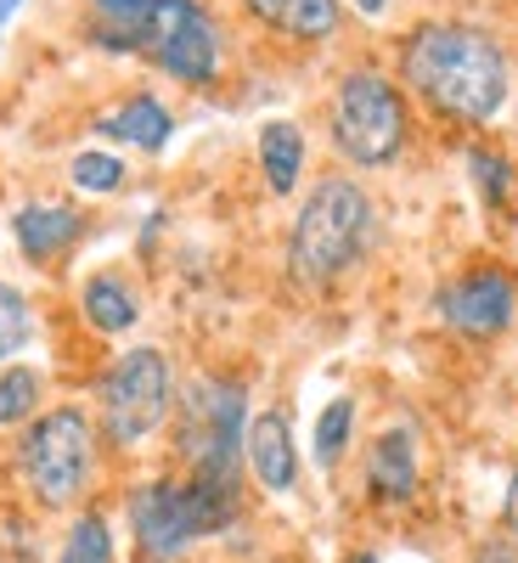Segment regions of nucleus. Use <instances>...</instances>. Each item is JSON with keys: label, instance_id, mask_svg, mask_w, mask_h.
<instances>
[{"label": "nucleus", "instance_id": "obj_7", "mask_svg": "<svg viewBox=\"0 0 518 563\" xmlns=\"http://www.w3.org/2000/svg\"><path fill=\"white\" fill-rule=\"evenodd\" d=\"M169 411V361L158 350H124L113 372L102 378V417H108V440L135 445L147 440Z\"/></svg>", "mask_w": 518, "mask_h": 563}, {"label": "nucleus", "instance_id": "obj_1", "mask_svg": "<svg viewBox=\"0 0 518 563\" xmlns=\"http://www.w3.org/2000/svg\"><path fill=\"white\" fill-rule=\"evenodd\" d=\"M406 85L451 119H491L507 102V57L480 29L434 23L406 40Z\"/></svg>", "mask_w": 518, "mask_h": 563}, {"label": "nucleus", "instance_id": "obj_21", "mask_svg": "<svg viewBox=\"0 0 518 563\" xmlns=\"http://www.w3.org/2000/svg\"><path fill=\"white\" fill-rule=\"evenodd\" d=\"M119 180H124V164L113 153H79L74 158V186L79 192H113Z\"/></svg>", "mask_w": 518, "mask_h": 563}, {"label": "nucleus", "instance_id": "obj_4", "mask_svg": "<svg viewBox=\"0 0 518 563\" xmlns=\"http://www.w3.org/2000/svg\"><path fill=\"white\" fill-rule=\"evenodd\" d=\"M97 467V429L79 406H57L29 422L18 445V474L40 507H74Z\"/></svg>", "mask_w": 518, "mask_h": 563}, {"label": "nucleus", "instance_id": "obj_25", "mask_svg": "<svg viewBox=\"0 0 518 563\" xmlns=\"http://www.w3.org/2000/svg\"><path fill=\"white\" fill-rule=\"evenodd\" d=\"M502 519H507V530L518 536V474H513V485H507V501H502Z\"/></svg>", "mask_w": 518, "mask_h": 563}, {"label": "nucleus", "instance_id": "obj_12", "mask_svg": "<svg viewBox=\"0 0 518 563\" xmlns=\"http://www.w3.org/2000/svg\"><path fill=\"white\" fill-rule=\"evenodd\" d=\"M12 225H18V243H23L29 260H57L79 238V214L57 209V203H29Z\"/></svg>", "mask_w": 518, "mask_h": 563}, {"label": "nucleus", "instance_id": "obj_8", "mask_svg": "<svg viewBox=\"0 0 518 563\" xmlns=\"http://www.w3.org/2000/svg\"><path fill=\"white\" fill-rule=\"evenodd\" d=\"M141 40L158 57V68H169L175 79L209 85L220 74V29L209 23V12L198 0H158L141 18Z\"/></svg>", "mask_w": 518, "mask_h": 563}, {"label": "nucleus", "instance_id": "obj_20", "mask_svg": "<svg viewBox=\"0 0 518 563\" xmlns=\"http://www.w3.org/2000/svg\"><path fill=\"white\" fill-rule=\"evenodd\" d=\"M23 344H29V299L0 282V361L18 355Z\"/></svg>", "mask_w": 518, "mask_h": 563}, {"label": "nucleus", "instance_id": "obj_2", "mask_svg": "<svg viewBox=\"0 0 518 563\" xmlns=\"http://www.w3.org/2000/svg\"><path fill=\"white\" fill-rule=\"evenodd\" d=\"M231 519H238V485L225 479H192V485L158 479L130 496V530L153 563L180 558L192 541L225 530Z\"/></svg>", "mask_w": 518, "mask_h": 563}, {"label": "nucleus", "instance_id": "obj_9", "mask_svg": "<svg viewBox=\"0 0 518 563\" xmlns=\"http://www.w3.org/2000/svg\"><path fill=\"white\" fill-rule=\"evenodd\" d=\"M513 310H518V282L502 265L467 271V276H456L451 288L440 294V316L456 327V333H467V339L502 333V327L513 321Z\"/></svg>", "mask_w": 518, "mask_h": 563}, {"label": "nucleus", "instance_id": "obj_17", "mask_svg": "<svg viewBox=\"0 0 518 563\" xmlns=\"http://www.w3.org/2000/svg\"><path fill=\"white\" fill-rule=\"evenodd\" d=\"M350 429H355V400H333L321 417H316V462L321 467H333L339 456H344V445H350Z\"/></svg>", "mask_w": 518, "mask_h": 563}, {"label": "nucleus", "instance_id": "obj_16", "mask_svg": "<svg viewBox=\"0 0 518 563\" xmlns=\"http://www.w3.org/2000/svg\"><path fill=\"white\" fill-rule=\"evenodd\" d=\"M169 130H175V124H169L164 102H153V97H130L119 113L102 119V135H113V141H135V147H147V153L164 147Z\"/></svg>", "mask_w": 518, "mask_h": 563}, {"label": "nucleus", "instance_id": "obj_11", "mask_svg": "<svg viewBox=\"0 0 518 563\" xmlns=\"http://www.w3.org/2000/svg\"><path fill=\"white\" fill-rule=\"evenodd\" d=\"M366 479H372V496H384V501H406L417 490V445H411L406 429H389V434L372 440Z\"/></svg>", "mask_w": 518, "mask_h": 563}, {"label": "nucleus", "instance_id": "obj_22", "mask_svg": "<svg viewBox=\"0 0 518 563\" xmlns=\"http://www.w3.org/2000/svg\"><path fill=\"white\" fill-rule=\"evenodd\" d=\"M467 169H474V180H480L485 203H502V198L513 192V169H507L496 153H485V147H467Z\"/></svg>", "mask_w": 518, "mask_h": 563}, {"label": "nucleus", "instance_id": "obj_14", "mask_svg": "<svg viewBox=\"0 0 518 563\" xmlns=\"http://www.w3.org/2000/svg\"><path fill=\"white\" fill-rule=\"evenodd\" d=\"M260 164H265L271 192H294L299 169H305V135H299V124L271 119V124L260 130Z\"/></svg>", "mask_w": 518, "mask_h": 563}, {"label": "nucleus", "instance_id": "obj_28", "mask_svg": "<svg viewBox=\"0 0 518 563\" xmlns=\"http://www.w3.org/2000/svg\"><path fill=\"white\" fill-rule=\"evenodd\" d=\"M18 7H23V0H0V23H7V18H12Z\"/></svg>", "mask_w": 518, "mask_h": 563}, {"label": "nucleus", "instance_id": "obj_10", "mask_svg": "<svg viewBox=\"0 0 518 563\" xmlns=\"http://www.w3.org/2000/svg\"><path fill=\"white\" fill-rule=\"evenodd\" d=\"M243 451H249V462H254V474H260L265 490H276V496L294 490L299 456H294V429H288V417H282V411H260L249 422V445Z\"/></svg>", "mask_w": 518, "mask_h": 563}, {"label": "nucleus", "instance_id": "obj_24", "mask_svg": "<svg viewBox=\"0 0 518 563\" xmlns=\"http://www.w3.org/2000/svg\"><path fill=\"white\" fill-rule=\"evenodd\" d=\"M480 563H518V541H485Z\"/></svg>", "mask_w": 518, "mask_h": 563}, {"label": "nucleus", "instance_id": "obj_5", "mask_svg": "<svg viewBox=\"0 0 518 563\" xmlns=\"http://www.w3.org/2000/svg\"><path fill=\"white\" fill-rule=\"evenodd\" d=\"M243 384L231 378H198L180 400V456L198 467V479H225L238 485V462H243Z\"/></svg>", "mask_w": 518, "mask_h": 563}, {"label": "nucleus", "instance_id": "obj_26", "mask_svg": "<svg viewBox=\"0 0 518 563\" xmlns=\"http://www.w3.org/2000/svg\"><path fill=\"white\" fill-rule=\"evenodd\" d=\"M355 7H361L366 18H378V12H389V0H355Z\"/></svg>", "mask_w": 518, "mask_h": 563}, {"label": "nucleus", "instance_id": "obj_18", "mask_svg": "<svg viewBox=\"0 0 518 563\" xmlns=\"http://www.w3.org/2000/svg\"><path fill=\"white\" fill-rule=\"evenodd\" d=\"M57 563H113V530H108V519H79L74 530H68V541H63V558Z\"/></svg>", "mask_w": 518, "mask_h": 563}, {"label": "nucleus", "instance_id": "obj_27", "mask_svg": "<svg viewBox=\"0 0 518 563\" xmlns=\"http://www.w3.org/2000/svg\"><path fill=\"white\" fill-rule=\"evenodd\" d=\"M0 563H34L29 552H18V547H0Z\"/></svg>", "mask_w": 518, "mask_h": 563}, {"label": "nucleus", "instance_id": "obj_29", "mask_svg": "<svg viewBox=\"0 0 518 563\" xmlns=\"http://www.w3.org/2000/svg\"><path fill=\"white\" fill-rule=\"evenodd\" d=\"M355 563H378V558H372V552H361V558H355Z\"/></svg>", "mask_w": 518, "mask_h": 563}, {"label": "nucleus", "instance_id": "obj_19", "mask_svg": "<svg viewBox=\"0 0 518 563\" xmlns=\"http://www.w3.org/2000/svg\"><path fill=\"white\" fill-rule=\"evenodd\" d=\"M40 406V372L34 366H7L0 372V422H23Z\"/></svg>", "mask_w": 518, "mask_h": 563}, {"label": "nucleus", "instance_id": "obj_13", "mask_svg": "<svg viewBox=\"0 0 518 563\" xmlns=\"http://www.w3.org/2000/svg\"><path fill=\"white\" fill-rule=\"evenodd\" d=\"M249 12L299 40H321L339 29V0H249Z\"/></svg>", "mask_w": 518, "mask_h": 563}, {"label": "nucleus", "instance_id": "obj_15", "mask_svg": "<svg viewBox=\"0 0 518 563\" xmlns=\"http://www.w3.org/2000/svg\"><path fill=\"white\" fill-rule=\"evenodd\" d=\"M85 321L97 327V333H130L135 327V316H141V305H135V294L124 288V276H90L85 282Z\"/></svg>", "mask_w": 518, "mask_h": 563}, {"label": "nucleus", "instance_id": "obj_23", "mask_svg": "<svg viewBox=\"0 0 518 563\" xmlns=\"http://www.w3.org/2000/svg\"><path fill=\"white\" fill-rule=\"evenodd\" d=\"M90 7H97L102 18H113V23H135L141 29V18H147L158 0H90Z\"/></svg>", "mask_w": 518, "mask_h": 563}, {"label": "nucleus", "instance_id": "obj_3", "mask_svg": "<svg viewBox=\"0 0 518 563\" xmlns=\"http://www.w3.org/2000/svg\"><path fill=\"white\" fill-rule=\"evenodd\" d=\"M366 231H372V203L361 186L344 175L321 180L294 220V271L305 282H333L361 260Z\"/></svg>", "mask_w": 518, "mask_h": 563}, {"label": "nucleus", "instance_id": "obj_6", "mask_svg": "<svg viewBox=\"0 0 518 563\" xmlns=\"http://www.w3.org/2000/svg\"><path fill=\"white\" fill-rule=\"evenodd\" d=\"M333 141L355 164H389L406 141V102L384 74H350L333 97Z\"/></svg>", "mask_w": 518, "mask_h": 563}]
</instances>
